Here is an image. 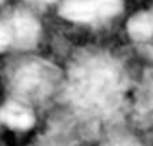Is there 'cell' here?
Instances as JSON below:
<instances>
[{"mask_svg": "<svg viewBox=\"0 0 153 146\" xmlns=\"http://www.w3.org/2000/svg\"><path fill=\"white\" fill-rule=\"evenodd\" d=\"M119 89V76L105 60H90L74 76V92L86 106H107Z\"/></svg>", "mask_w": 153, "mask_h": 146, "instance_id": "obj_1", "label": "cell"}, {"mask_svg": "<svg viewBox=\"0 0 153 146\" xmlns=\"http://www.w3.org/2000/svg\"><path fill=\"white\" fill-rule=\"evenodd\" d=\"M112 146H130V145H127V143H123V142H117V143H113Z\"/></svg>", "mask_w": 153, "mask_h": 146, "instance_id": "obj_10", "label": "cell"}, {"mask_svg": "<svg viewBox=\"0 0 153 146\" xmlns=\"http://www.w3.org/2000/svg\"><path fill=\"white\" fill-rule=\"evenodd\" d=\"M1 3H4V0H0V4H1Z\"/></svg>", "mask_w": 153, "mask_h": 146, "instance_id": "obj_11", "label": "cell"}, {"mask_svg": "<svg viewBox=\"0 0 153 146\" xmlns=\"http://www.w3.org/2000/svg\"><path fill=\"white\" fill-rule=\"evenodd\" d=\"M0 122L12 130L23 132L34 126V115L27 106L12 100L0 106Z\"/></svg>", "mask_w": 153, "mask_h": 146, "instance_id": "obj_3", "label": "cell"}, {"mask_svg": "<svg viewBox=\"0 0 153 146\" xmlns=\"http://www.w3.org/2000/svg\"><path fill=\"white\" fill-rule=\"evenodd\" d=\"M94 7L97 10L100 22L103 20H110L119 16L123 10V0H92Z\"/></svg>", "mask_w": 153, "mask_h": 146, "instance_id": "obj_7", "label": "cell"}, {"mask_svg": "<svg viewBox=\"0 0 153 146\" xmlns=\"http://www.w3.org/2000/svg\"><path fill=\"white\" fill-rule=\"evenodd\" d=\"M59 13L65 20L77 25H92L100 22L92 0H63Z\"/></svg>", "mask_w": 153, "mask_h": 146, "instance_id": "obj_4", "label": "cell"}, {"mask_svg": "<svg viewBox=\"0 0 153 146\" xmlns=\"http://www.w3.org/2000/svg\"><path fill=\"white\" fill-rule=\"evenodd\" d=\"M29 3H33V4H42V6H46V4H52L57 0H26Z\"/></svg>", "mask_w": 153, "mask_h": 146, "instance_id": "obj_9", "label": "cell"}, {"mask_svg": "<svg viewBox=\"0 0 153 146\" xmlns=\"http://www.w3.org/2000/svg\"><path fill=\"white\" fill-rule=\"evenodd\" d=\"M40 67L42 66H37V65H29L17 73L16 83L23 93L33 95V93L40 92V89L45 83V79H46L45 70H42Z\"/></svg>", "mask_w": 153, "mask_h": 146, "instance_id": "obj_5", "label": "cell"}, {"mask_svg": "<svg viewBox=\"0 0 153 146\" xmlns=\"http://www.w3.org/2000/svg\"><path fill=\"white\" fill-rule=\"evenodd\" d=\"M127 33L134 40H147L153 36V13L139 12L127 22Z\"/></svg>", "mask_w": 153, "mask_h": 146, "instance_id": "obj_6", "label": "cell"}, {"mask_svg": "<svg viewBox=\"0 0 153 146\" xmlns=\"http://www.w3.org/2000/svg\"><path fill=\"white\" fill-rule=\"evenodd\" d=\"M4 26L10 36V42L23 47L34 45L42 32L39 20L25 10H16L9 17L7 23H4Z\"/></svg>", "mask_w": 153, "mask_h": 146, "instance_id": "obj_2", "label": "cell"}, {"mask_svg": "<svg viewBox=\"0 0 153 146\" xmlns=\"http://www.w3.org/2000/svg\"><path fill=\"white\" fill-rule=\"evenodd\" d=\"M12 42H10V36L7 33V29L4 25H0V52H3L4 49L9 47Z\"/></svg>", "mask_w": 153, "mask_h": 146, "instance_id": "obj_8", "label": "cell"}]
</instances>
